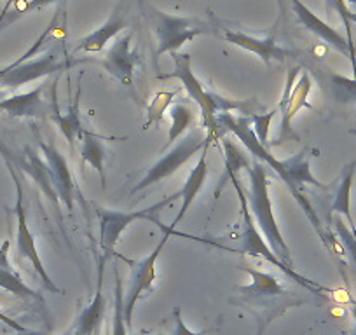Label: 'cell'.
Masks as SVG:
<instances>
[{
  "label": "cell",
  "mask_w": 356,
  "mask_h": 335,
  "mask_svg": "<svg viewBox=\"0 0 356 335\" xmlns=\"http://www.w3.org/2000/svg\"><path fill=\"white\" fill-rule=\"evenodd\" d=\"M217 122H218V133H220V135H224V133H227V131L232 133V135H234L236 138H238L239 142L245 145V149L248 150V154H252V157H255V159H259L260 163L266 164V168H273V170L278 173L280 179H282L283 182H285V186L289 187V190H290V194L293 196V199L299 203V206L302 208L304 213H306V217L309 218V222L313 224L314 231H316L318 236H320L321 243H323V245L330 250L332 254L342 255V252H341L342 245L339 243V239L335 238L332 232H328L327 229L323 227L321 220L318 218L316 211L313 210V206H311V203L307 201V197L304 196L302 190H299L292 183L289 166H286V161L276 159V157L269 152V149H266V147H264L262 143L257 140V136L253 135L252 126H250L248 117H234L232 114H220L217 117Z\"/></svg>",
  "instance_id": "6da1fadb"
},
{
  "label": "cell",
  "mask_w": 356,
  "mask_h": 335,
  "mask_svg": "<svg viewBox=\"0 0 356 335\" xmlns=\"http://www.w3.org/2000/svg\"><path fill=\"white\" fill-rule=\"evenodd\" d=\"M175 61V70L171 72L168 77H175L182 82L189 97L197 104L201 112V119H203V128L207 129V136L218 140L220 133H218V122L217 117L220 114H231L232 111L236 112H248L252 115L255 112L257 104L255 98L250 100H229V98L220 97L215 91L208 90L203 82L194 75L193 63H191V54L187 53H173L171 54Z\"/></svg>",
  "instance_id": "7a4b0ae2"
},
{
  "label": "cell",
  "mask_w": 356,
  "mask_h": 335,
  "mask_svg": "<svg viewBox=\"0 0 356 335\" xmlns=\"http://www.w3.org/2000/svg\"><path fill=\"white\" fill-rule=\"evenodd\" d=\"M63 18V13L58 9L56 15L53 16V19L49 22V25L46 26L42 33H40L39 39L32 44L29 51L25 54L18 58V60L13 61L11 65L6 67L4 77L0 79V90L2 91H16L19 90L25 84H30L33 81H39V79L47 77V75L53 74H61L63 70H68L72 65L75 63L70 58L60 56L58 51H49V53L42 54V56H35L40 49L47 44L51 33L56 32L58 25H60V19Z\"/></svg>",
  "instance_id": "3957f363"
},
{
  "label": "cell",
  "mask_w": 356,
  "mask_h": 335,
  "mask_svg": "<svg viewBox=\"0 0 356 335\" xmlns=\"http://www.w3.org/2000/svg\"><path fill=\"white\" fill-rule=\"evenodd\" d=\"M246 175L250 179V189L246 193V199H248L250 213H252L257 227L262 232L264 239L267 241V245L271 246L276 257L285 265L293 268L290 248L286 245L285 238H283L282 231H280L275 210H273V201L271 196H269V186L271 183H269V177H267L266 164L253 157L252 166L246 170Z\"/></svg>",
  "instance_id": "277c9868"
},
{
  "label": "cell",
  "mask_w": 356,
  "mask_h": 335,
  "mask_svg": "<svg viewBox=\"0 0 356 335\" xmlns=\"http://www.w3.org/2000/svg\"><path fill=\"white\" fill-rule=\"evenodd\" d=\"M142 15L156 33L157 47L154 60H159L164 53H177L182 46L204 33H213V26L194 16H173L159 11L154 6L142 2Z\"/></svg>",
  "instance_id": "5b68a950"
},
{
  "label": "cell",
  "mask_w": 356,
  "mask_h": 335,
  "mask_svg": "<svg viewBox=\"0 0 356 335\" xmlns=\"http://www.w3.org/2000/svg\"><path fill=\"white\" fill-rule=\"evenodd\" d=\"M227 175H229V179H231L232 186H234L236 194H238L239 204H241V254L248 255V257L262 259V261H266L267 264H271V265H275V268H278L283 275L289 276L290 279H293L297 285L304 286V288L309 290V292H313V293H316V295L318 293L321 295V292H328L327 288H323L321 285L314 283L313 279L304 278V276L299 275L296 269L290 268V265H285L278 257H276L275 252L271 250V246L267 245V241L264 239L262 232H260L259 227H257L252 213H250L246 193H245V189H243L241 183H239L238 175H236V173H227Z\"/></svg>",
  "instance_id": "8992f818"
},
{
  "label": "cell",
  "mask_w": 356,
  "mask_h": 335,
  "mask_svg": "<svg viewBox=\"0 0 356 335\" xmlns=\"http://www.w3.org/2000/svg\"><path fill=\"white\" fill-rule=\"evenodd\" d=\"M177 199H180V193L171 194V196L164 197V199L157 201L152 206L142 208V210H133V211H118V210H105L100 208L98 210V218H100V248H102V257L105 261H111L114 255V250L118 243L121 241L122 234L126 229L131 224L138 220H149L152 224H157L161 229L164 227L159 222V213L164 208L171 206Z\"/></svg>",
  "instance_id": "52a82bcc"
},
{
  "label": "cell",
  "mask_w": 356,
  "mask_h": 335,
  "mask_svg": "<svg viewBox=\"0 0 356 335\" xmlns=\"http://www.w3.org/2000/svg\"><path fill=\"white\" fill-rule=\"evenodd\" d=\"M208 143H213V138L203 136L200 131H191L189 135L184 136L173 149L168 150V154H164L157 163H154L152 166L147 170L145 177H143L140 182H136V186L131 189V194L145 190L149 189V187H152L154 183L170 179V177L173 175V173H177L184 164L189 163L197 152H201Z\"/></svg>",
  "instance_id": "ba28073f"
},
{
  "label": "cell",
  "mask_w": 356,
  "mask_h": 335,
  "mask_svg": "<svg viewBox=\"0 0 356 335\" xmlns=\"http://www.w3.org/2000/svg\"><path fill=\"white\" fill-rule=\"evenodd\" d=\"M8 163V161H6ZM9 173H11L13 180H15V187H16V248H18V255L22 259H26L30 264L33 265L35 272L39 275V278L42 279L44 286L49 288L51 292L54 293H63V290L56 285V283L51 279V276L47 275L46 268L42 264V259L39 255V248H37L35 243V236L32 234L29 227V220H26V210H25V203H23V186L22 180H19L18 173H16V168L13 166L11 163H8Z\"/></svg>",
  "instance_id": "9c48e42d"
},
{
  "label": "cell",
  "mask_w": 356,
  "mask_h": 335,
  "mask_svg": "<svg viewBox=\"0 0 356 335\" xmlns=\"http://www.w3.org/2000/svg\"><path fill=\"white\" fill-rule=\"evenodd\" d=\"M161 231H163V238H161V241L157 243L156 248H154L145 259H142V261H140L138 264H135V268H133L131 283H129L128 293L124 295V320H126V325H128V328H131L133 313H135L136 302L142 299L143 293L152 292L154 281H156L157 278L156 264L161 257V252H163L164 246L168 245L171 236L177 232L173 231V229L166 227V225H164Z\"/></svg>",
  "instance_id": "30bf717a"
},
{
  "label": "cell",
  "mask_w": 356,
  "mask_h": 335,
  "mask_svg": "<svg viewBox=\"0 0 356 335\" xmlns=\"http://www.w3.org/2000/svg\"><path fill=\"white\" fill-rule=\"evenodd\" d=\"M290 8H292L293 15H296L297 22L304 26L306 30H309L311 33H314L316 37H320L325 44H328L330 47H334L335 51H339L341 54L348 56L353 61V68H355V79H356V56H355V46L348 40V37H344L342 33H339L337 30L332 28L328 23H325L323 19L318 18L309 8H307L304 2L300 0H289Z\"/></svg>",
  "instance_id": "8fae6325"
},
{
  "label": "cell",
  "mask_w": 356,
  "mask_h": 335,
  "mask_svg": "<svg viewBox=\"0 0 356 335\" xmlns=\"http://www.w3.org/2000/svg\"><path fill=\"white\" fill-rule=\"evenodd\" d=\"M0 152L6 157L8 163H11L15 168H19L22 172H25L33 182L37 183V187L40 189V193L49 199V203L53 204L54 210L60 211V196H58L56 189H54L53 179H51L49 166H47L46 161H42L39 157V154L32 149V147H25L23 154L18 156H13V152H9L6 147L0 145Z\"/></svg>",
  "instance_id": "7c38bea8"
},
{
  "label": "cell",
  "mask_w": 356,
  "mask_h": 335,
  "mask_svg": "<svg viewBox=\"0 0 356 335\" xmlns=\"http://www.w3.org/2000/svg\"><path fill=\"white\" fill-rule=\"evenodd\" d=\"M131 40L133 32L119 35L118 39L112 42L105 56L102 58L98 63L107 70L112 77L118 79L119 82L131 86L133 77H135V68L138 65V54L131 51Z\"/></svg>",
  "instance_id": "4fadbf2b"
},
{
  "label": "cell",
  "mask_w": 356,
  "mask_h": 335,
  "mask_svg": "<svg viewBox=\"0 0 356 335\" xmlns=\"http://www.w3.org/2000/svg\"><path fill=\"white\" fill-rule=\"evenodd\" d=\"M224 39L227 40L229 44H232V46L241 47V49L259 56L267 67H269L273 61L283 63V61L289 60V58H296V53H293V51L286 49V47L280 46V44L276 42L275 33L260 39V37L248 35V33L238 32V30H227V32L224 33Z\"/></svg>",
  "instance_id": "5bb4252c"
},
{
  "label": "cell",
  "mask_w": 356,
  "mask_h": 335,
  "mask_svg": "<svg viewBox=\"0 0 356 335\" xmlns=\"http://www.w3.org/2000/svg\"><path fill=\"white\" fill-rule=\"evenodd\" d=\"M40 150H42L47 166H49L51 179H53L54 189H56L58 196H60V201H63L67 210L72 211L74 210L75 183H74V179H72V173H70V168H68L67 159H65L63 154H61L53 143L40 142Z\"/></svg>",
  "instance_id": "9a60e30c"
},
{
  "label": "cell",
  "mask_w": 356,
  "mask_h": 335,
  "mask_svg": "<svg viewBox=\"0 0 356 335\" xmlns=\"http://www.w3.org/2000/svg\"><path fill=\"white\" fill-rule=\"evenodd\" d=\"M105 261L102 257L100 264H98V281H97V292H95L93 300L89 302L88 307L79 313L77 320H75L74 330L81 335H98L100 334V327L104 323L105 313H107V299L104 293V271H105Z\"/></svg>",
  "instance_id": "2e32d148"
},
{
  "label": "cell",
  "mask_w": 356,
  "mask_h": 335,
  "mask_svg": "<svg viewBox=\"0 0 356 335\" xmlns=\"http://www.w3.org/2000/svg\"><path fill=\"white\" fill-rule=\"evenodd\" d=\"M58 77L54 79L53 88H51V104H49V112H51V121L58 126V129L61 131V135L67 138V142L70 143V147L75 145V140L81 138L82 131H84V126L81 121V90L75 95V100L70 107L67 108V114L61 112L60 104H58Z\"/></svg>",
  "instance_id": "e0dca14e"
},
{
  "label": "cell",
  "mask_w": 356,
  "mask_h": 335,
  "mask_svg": "<svg viewBox=\"0 0 356 335\" xmlns=\"http://www.w3.org/2000/svg\"><path fill=\"white\" fill-rule=\"evenodd\" d=\"M44 90H46V86L40 84V86L33 88L32 91L4 98L0 101V112H6L11 117L44 119L49 114V104L42 97Z\"/></svg>",
  "instance_id": "ac0fdd59"
},
{
  "label": "cell",
  "mask_w": 356,
  "mask_h": 335,
  "mask_svg": "<svg viewBox=\"0 0 356 335\" xmlns=\"http://www.w3.org/2000/svg\"><path fill=\"white\" fill-rule=\"evenodd\" d=\"M128 25V9H126V6H121V8H118L112 13L108 22H105L100 28L79 40L77 47H75V53H100V51L105 49L108 40L118 37V33L121 30H124Z\"/></svg>",
  "instance_id": "d6986e66"
},
{
  "label": "cell",
  "mask_w": 356,
  "mask_h": 335,
  "mask_svg": "<svg viewBox=\"0 0 356 335\" xmlns=\"http://www.w3.org/2000/svg\"><path fill=\"white\" fill-rule=\"evenodd\" d=\"M210 145L211 143H208V145L201 150L200 159H197L196 166L193 168V172L189 173V177H187L182 190H180V199H182V204H180V210H178L177 217H175L173 222L168 225V227L173 229V231L177 229V225L182 222V218L186 217V213L189 211V208L193 206V203L196 201L197 194L201 193L204 182H207V179H208V147Z\"/></svg>",
  "instance_id": "ffe728a7"
},
{
  "label": "cell",
  "mask_w": 356,
  "mask_h": 335,
  "mask_svg": "<svg viewBox=\"0 0 356 335\" xmlns=\"http://www.w3.org/2000/svg\"><path fill=\"white\" fill-rule=\"evenodd\" d=\"M311 88H313V81H311V75L307 72H304L299 79H297L296 86H293L292 93H290V100L286 104V108L282 114V131H280V143L285 142L286 138L293 136L292 131V121L297 114H299L302 108H311V105L307 104V97L311 93Z\"/></svg>",
  "instance_id": "44dd1931"
},
{
  "label": "cell",
  "mask_w": 356,
  "mask_h": 335,
  "mask_svg": "<svg viewBox=\"0 0 356 335\" xmlns=\"http://www.w3.org/2000/svg\"><path fill=\"white\" fill-rule=\"evenodd\" d=\"M355 173H356V161H351V163L342 166V172L339 173V179L337 182H335L334 203H332L330 211L334 215H339V217L346 218L349 227L356 231L355 222H353V215H351V187H353V180H355Z\"/></svg>",
  "instance_id": "7402d4cb"
},
{
  "label": "cell",
  "mask_w": 356,
  "mask_h": 335,
  "mask_svg": "<svg viewBox=\"0 0 356 335\" xmlns=\"http://www.w3.org/2000/svg\"><path fill=\"white\" fill-rule=\"evenodd\" d=\"M79 140H81V166L89 164L93 170H97L102 180V189H105L107 187V168H105V163H107L108 152L105 149L104 142H102V136L84 129Z\"/></svg>",
  "instance_id": "603a6c76"
},
{
  "label": "cell",
  "mask_w": 356,
  "mask_h": 335,
  "mask_svg": "<svg viewBox=\"0 0 356 335\" xmlns=\"http://www.w3.org/2000/svg\"><path fill=\"white\" fill-rule=\"evenodd\" d=\"M318 154L316 149L313 147H306L300 152L293 154L292 157H289L286 161V166H289L290 179H292V183L299 190H302V187L311 186L316 187V189H328V186L321 183L320 180L314 179L313 172H311V159Z\"/></svg>",
  "instance_id": "cb8c5ba5"
},
{
  "label": "cell",
  "mask_w": 356,
  "mask_h": 335,
  "mask_svg": "<svg viewBox=\"0 0 356 335\" xmlns=\"http://www.w3.org/2000/svg\"><path fill=\"white\" fill-rule=\"evenodd\" d=\"M241 271H245L250 276L252 283L250 285H241L238 286V292H241L243 295L248 297H278L285 293L283 290L282 281H280L276 276L269 275V272L259 271V269L253 268H239Z\"/></svg>",
  "instance_id": "d4e9b609"
},
{
  "label": "cell",
  "mask_w": 356,
  "mask_h": 335,
  "mask_svg": "<svg viewBox=\"0 0 356 335\" xmlns=\"http://www.w3.org/2000/svg\"><path fill=\"white\" fill-rule=\"evenodd\" d=\"M168 112H170L171 126L170 133H168L166 147H170L171 143L177 142L194 124V121H196V111L187 101H177V104L171 105Z\"/></svg>",
  "instance_id": "484cf974"
},
{
  "label": "cell",
  "mask_w": 356,
  "mask_h": 335,
  "mask_svg": "<svg viewBox=\"0 0 356 335\" xmlns=\"http://www.w3.org/2000/svg\"><path fill=\"white\" fill-rule=\"evenodd\" d=\"M178 95V90L173 91H159L154 95L152 101H150L149 108H147V119L143 129H149L150 126L159 124L164 119V112L170 111V105L173 104V98Z\"/></svg>",
  "instance_id": "4316f807"
},
{
  "label": "cell",
  "mask_w": 356,
  "mask_h": 335,
  "mask_svg": "<svg viewBox=\"0 0 356 335\" xmlns=\"http://www.w3.org/2000/svg\"><path fill=\"white\" fill-rule=\"evenodd\" d=\"M0 290H6V292L19 297V299H39V295L23 281L22 276L16 271H9V269L0 268Z\"/></svg>",
  "instance_id": "83f0119b"
},
{
  "label": "cell",
  "mask_w": 356,
  "mask_h": 335,
  "mask_svg": "<svg viewBox=\"0 0 356 335\" xmlns=\"http://www.w3.org/2000/svg\"><path fill=\"white\" fill-rule=\"evenodd\" d=\"M222 147H224L225 172L227 173H236L238 175L239 170H248L252 166L248 154L243 152L231 138H222Z\"/></svg>",
  "instance_id": "f1b7e54d"
},
{
  "label": "cell",
  "mask_w": 356,
  "mask_h": 335,
  "mask_svg": "<svg viewBox=\"0 0 356 335\" xmlns=\"http://www.w3.org/2000/svg\"><path fill=\"white\" fill-rule=\"evenodd\" d=\"M115 276V292H114V318H112V334L111 335H129V328L124 320V297H122L121 278L118 269L114 268Z\"/></svg>",
  "instance_id": "f546056e"
},
{
  "label": "cell",
  "mask_w": 356,
  "mask_h": 335,
  "mask_svg": "<svg viewBox=\"0 0 356 335\" xmlns=\"http://www.w3.org/2000/svg\"><path fill=\"white\" fill-rule=\"evenodd\" d=\"M332 93L342 104H353L356 101V79H346L342 75H330Z\"/></svg>",
  "instance_id": "4dcf8cb0"
},
{
  "label": "cell",
  "mask_w": 356,
  "mask_h": 335,
  "mask_svg": "<svg viewBox=\"0 0 356 335\" xmlns=\"http://www.w3.org/2000/svg\"><path fill=\"white\" fill-rule=\"evenodd\" d=\"M276 114H278V108L269 111L267 114H262V112H260V114L248 115V121L253 129V135L257 136V140H259L266 149H269V129H271V121L275 119Z\"/></svg>",
  "instance_id": "1f68e13d"
},
{
  "label": "cell",
  "mask_w": 356,
  "mask_h": 335,
  "mask_svg": "<svg viewBox=\"0 0 356 335\" xmlns=\"http://www.w3.org/2000/svg\"><path fill=\"white\" fill-rule=\"evenodd\" d=\"M334 225L335 232H337L339 243H341L342 248L346 250V254L349 255L353 264L356 265V231L349 227V225H346L344 218L339 217V215L334 218Z\"/></svg>",
  "instance_id": "d6a6232c"
},
{
  "label": "cell",
  "mask_w": 356,
  "mask_h": 335,
  "mask_svg": "<svg viewBox=\"0 0 356 335\" xmlns=\"http://www.w3.org/2000/svg\"><path fill=\"white\" fill-rule=\"evenodd\" d=\"M327 9L328 11H334L335 15L341 16L342 23H344V26H346V32H348V40L353 44L351 25L353 23L356 25V13H353L351 9H349V6L346 0H327Z\"/></svg>",
  "instance_id": "836d02e7"
},
{
  "label": "cell",
  "mask_w": 356,
  "mask_h": 335,
  "mask_svg": "<svg viewBox=\"0 0 356 335\" xmlns=\"http://www.w3.org/2000/svg\"><path fill=\"white\" fill-rule=\"evenodd\" d=\"M171 335H207V332H196L191 330L182 320V311L180 307H175L173 311V330H171Z\"/></svg>",
  "instance_id": "e575fe53"
},
{
  "label": "cell",
  "mask_w": 356,
  "mask_h": 335,
  "mask_svg": "<svg viewBox=\"0 0 356 335\" xmlns=\"http://www.w3.org/2000/svg\"><path fill=\"white\" fill-rule=\"evenodd\" d=\"M54 2H58V0H23V2H19V4H16L15 18H18V16L25 15V13L37 11V9L46 8V6L54 4Z\"/></svg>",
  "instance_id": "d590c367"
},
{
  "label": "cell",
  "mask_w": 356,
  "mask_h": 335,
  "mask_svg": "<svg viewBox=\"0 0 356 335\" xmlns=\"http://www.w3.org/2000/svg\"><path fill=\"white\" fill-rule=\"evenodd\" d=\"M9 248H11V239H6V241L0 245V268L15 271V268H13L11 262H9Z\"/></svg>",
  "instance_id": "8d00e7d4"
},
{
  "label": "cell",
  "mask_w": 356,
  "mask_h": 335,
  "mask_svg": "<svg viewBox=\"0 0 356 335\" xmlns=\"http://www.w3.org/2000/svg\"><path fill=\"white\" fill-rule=\"evenodd\" d=\"M4 74H6V67H2V68H0V79L4 77ZM4 98H8V97H6V91L0 90V101L4 100Z\"/></svg>",
  "instance_id": "74e56055"
},
{
  "label": "cell",
  "mask_w": 356,
  "mask_h": 335,
  "mask_svg": "<svg viewBox=\"0 0 356 335\" xmlns=\"http://www.w3.org/2000/svg\"><path fill=\"white\" fill-rule=\"evenodd\" d=\"M351 313H353V320H355V335H356V304L351 307Z\"/></svg>",
  "instance_id": "f35d334b"
},
{
  "label": "cell",
  "mask_w": 356,
  "mask_h": 335,
  "mask_svg": "<svg viewBox=\"0 0 356 335\" xmlns=\"http://www.w3.org/2000/svg\"><path fill=\"white\" fill-rule=\"evenodd\" d=\"M349 6V9H356V0H346Z\"/></svg>",
  "instance_id": "ab89813d"
},
{
  "label": "cell",
  "mask_w": 356,
  "mask_h": 335,
  "mask_svg": "<svg viewBox=\"0 0 356 335\" xmlns=\"http://www.w3.org/2000/svg\"><path fill=\"white\" fill-rule=\"evenodd\" d=\"M19 335H44V334H37V332H19Z\"/></svg>",
  "instance_id": "60d3db41"
},
{
  "label": "cell",
  "mask_w": 356,
  "mask_h": 335,
  "mask_svg": "<svg viewBox=\"0 0 356 335\" xmlns=\"http://www.w3.org/2000/svg\"><path fill=\"white\" fill-rule=\"evenodd\" d=\"M63 335H81V334H77V332H75L74 328H72L70 332H67V334H63Z\"/></svg>",
  "instance_id": "b9f144b4"
},
{
  "label": "cell",
  "mask_w": 356,
  "mask_h": 335,
  "mask_svg": "<svg viewBox=\"0 0 356 335\" xmlns=\"http://www.w3.org/2000/svg\"><path fill=\"white\" fill-rule=\"evenodd\" d=\"M351 133H353V135H355V136H356V129H351Z\"/></svg>",
  "instance_id": "7bdbcfd3"
},
{
  "label": "cell",
  "mask_w": 356,
  "mask_h": 335,
  "mask_svg": "<svg viewBox=\"0 0 356 335\" xmlns=\"http://www.w3.org/2000/svg\"><path fill=\"white\" fill-rule=\"evenodd\" d=\"M140 335H147V334H140Z\"/></svg>",
  "instance_id": "ee69618b"
},
{
  "label": "cell",
  "mask_w": 356,
  "mask_h": 335,
  "mask_svg": "<svg viewBox=\"0 0 356 335\" xmlns=\"http://www.w3.org/2000/svg\"><path fill=\"white\" fill-rule=\"evenodd\" d=\"M0 297H2V293H0Z\"/></svg>",
  "instance_id": "f6af8a7d"
}]
</instances>
